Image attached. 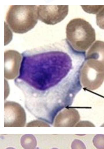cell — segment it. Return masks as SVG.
Segmentation results:
<instances>
[{
  "instance_id": "obj_1",
  "label": "cell",
  "mask_w": 104,
  "mask_h": 149,
  "mask_svg": "<svg viewBox=\"0 0 104 149\" xmlns=\"http://www.w3.org/2000/svg\"><path fill=\"white\" fill-rule=\"evenodd\" d=\"M66 39L22 53L16 79L40 91L58 84L75 65L79 64L83 57Z\"/></svg>"
},
{
  "instance_id": "obj_2",
  "label": "cell",
  "mask_w": 104,
  "mask_h": 149,
  "mask_svg": "<svg viewBox=\"0 0 104 149\" xmlns=\"http://www.w3.org/2000/svg\"><path fill=\"white\" fill-rule=\"evenodd\" d=\"M14 84L23 94L25 107L28 111L37 118L50 124L58 112L68 104L66 79L44 91L36 89L16 79Z\"/></svg>"
},
{
  "instance_id": "obj_3",
  "label": "cell",
  "mask_w": 104,
  "mask_h": 149,
  "mask_svg": "<svg viewBox=\"0 0 104 149\" xmlns=\"http://www.w3.org/2000/svg\"><path fill=\"white\" fill-rule=\"evenodd\" d=\"M66 40L75 51L85 52L96 40L94 29L83 19L76 18L71 20L66 28Z\"/></svg>"
},
{
  "instance_id": "obj_4",
  "label": "cell",
  "mask_w": 104,
  "mask_h": 149,
  "mask_svg": "<svg viewBox=\"0 0 104 149\" xmlns=\"http://www.w3.org/2000/svg\"><path fill=\"white\" fill-rule=\"evenodd\" d=\"M36 5H12L8 11L6 20L12 30L23 34L33 29L38 19Z\"/></svg>"
},
{
  "instance_id": "obj_5",
  "label": "cell",
  "mask_w": 104,
  "mask_h": 149,
  "mask_svg": "<svg viewBox=\"0 0 104 149\" xmlns=\"http://www.w3.org/2000/svg\"><path fill=\"white\" fill-rule=\"evenodd\" d=\"M68 12V5H39L38 6V19L50 25L56 24L63 20Z\"/></svg>"
},
{
  "instance_id": "obj_6",
  "label": "cell",
  "mask_w": 104,
  "mask_h": 149,
  "mask_svg": "<svg viewBox=\"0 0 104 149\" xmlns=\"http://www.w3.org/2000/svg\"><path fill=\"white\" fill-rule=\"evenodd\" d=\"M85 61L90 67L104 72V42L96 41L88 51Z\"/></svg>"
},
{
  "instance_id": "obj_7",
  "label": "cell",
  "mask_w": 104,
  "mask_h": 149,
  "mask_svg": "<svg viewBox=\"0 0 104 149\" xmlns=\"http://www.w3.org/2000/svg\"><path fill=\"white\" fill-rule=\"evenodd\" d=\"M4 77L13 79L18 76L22 56L18 51L9 50L4 52Z\"/></svg>"
},
{
  "instance_id": "obj_8",
  "label": "cell",
  "mask_w": 104,
  "mask_h": 149,
  "mask_svg": "<svg viewBox=\"0 0 104 149\" xmlns=\"http://www.w3.org/2000/svg\"><path fill=\"white\" fill-rule=\"evenodd\" d=\"M4 116L8 121L21 120L24 121L25 113L19 104L13 101H6L4 103Z\"/></svg>"
},
{
  "instance_id": "obj_9",
  "label": "cell",
  "mask_w": 104,
  "mask_h": 149,
  "mask_svg": "<svg viewBox=\"0 0 104 149\" xmlns=\"http://www.w3.org/2000/svg\"><path fill=\"white\" fill-rule=\"evenodd\" d=\"M79 120V117L66 115L65 111L60 113L56 118V125L57 126L73 127Z\"/></svg>"
},
{
  "instance_id": "obj_10",
  "label": "cell",
  "mask_w": 104,
  "mask_h": 149,
  "mask_svg": "<svg viewBox=\"0 0 104 149\" xmlns=\"http://www.w3.org/2000/svg\"><path fill=\"white\" fill-rule=\"evenodd\" d=\"M92 142L97 149H104V134H98L94 137Z\"/></svg>"
},
{
  "instance_id": "obj_11",
  "label": "cell",
  "mask_w": 104,
  "mask_h": 149,
  "mask_svg": "<svg viewBox=\"0 0 104 149\" xmlns=\"http://www.w3.org/2000/svg\"><path fill=\"white\" fill-rule=\"evenodd\" d=\"M96 20L97 25L104 30V5L96 14Z\"/></svg>"
},
{
  "instance_id": "obj_12",
  "label": "cell",
  "mask_w": 104,
  "mask_h": 149,
  "mask_svg": "<svg viewBox=\"0 0 104 149\" xmlns=\"http://www.w3.org/2000/svg\"><path fill=\"white\" fill-rule=\"evenodd\" d=\"M83 10L86 12L90 13L96 14L102 8L103 5L94 6V7H89L88 6H81Z\"/></svg>"
},
{
  "instance_id": "obj_13",
  "label": "cell",
  "mask_w": 104,
  "mask_h": 149,
  "mask_svg": "<svg viewBox=\"0 0 104 149\" xmlns=\"http://www.w3.org/2000/svg\"><path fill=\"white\" fill-rule=\"evenodd\" d=\"M71 149H86V146L81 141L78 139H75L71 144Z\"/></svg>"
},
{
  "instance_id": "obj_14",
  "label": "cell",
  "mask_w": 104,
  "mask_h": 149,
  "mask_svg": "<svg viewBox=\"0 0 104 149\" xmlns=\"http://www.w3.org/2000/svg\"><path fill=\"white\" fill-rule=\"evenodd\" d=\"M76 127H94L92 123L89 122H80L76 125Z\"/></svg>"
},
{
  "instance_id": "obj_15",
  "label": "cell",
  "mask_w": 104,
  "mask_h": 149,
  "mask_svg": "<svg viewBox=\"0 0 104 149\" xmlns=\"http://www.w3.org/2000/svg\"><path fill=\"white\" fill-rule=\"evenodd\" d=\"M53 149H57L54 148H53Z\"/></svg>"
},
{
  "instance_id": "obj_16",
  "label": "cell",
  "mask_w": 104,
  "mask_h": 149,
  "mask_svg": "<svg viewBox=\"0 0 104 149\" xmlns=\"http://www.w3.org/2000/svg\"><path fill=\"white\" fill-rule=\"evenodd\" d=\"M103 126H104V124L103 125Z\"/></svg>"
}]
</instances>
